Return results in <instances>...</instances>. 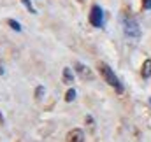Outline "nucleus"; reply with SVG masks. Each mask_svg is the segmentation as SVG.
Returning a JSON list of instances; mask_svg holds the SVG:
<instances>
[{
  "label": "nucleus",
  "mask_w": 151,
  "mask_h": 142,
  "mask_svg": "<svg viewBox=\"0 0 151 142\" xmlns=\"http://www.w3.org/2000/svg\"><path fill=\"white\" fill-rule=\"evenodd\" d=\"M76 72H77L83 79H91V72H90V69H88L86 65H83V63H76Z\"/></svg>",
  "instance_id": "nucleus-5"
},
{
  "label": "nucleus",
  "mask_w": 151,
  "mask_h": 142,
  "mask_svg": "<svg viewBox=\"0 0 151 142\" xmlns=\"http://www.w3.org/2000/svg\"><path fill=\"white\" fill-rule=\"evenodd\" d=\"M144 9H151V0H144Z\"/></svg>",
  "instance_id": "nucleus-11"
},
{
  "label": "nucleus",
  "mask_w": 151,
  "mask_h": 142,
  "mask_svg": "<svg viewBox=\"0 0 151 142\" xmlns=\"http://www.w3.org/2000/svg\"><path fill=\"white\" fill-rule=\"evenodd\" d=\"M67 142H84V132L81 128L70 130L69 135H67Z\"/></svg>",
  "instance_id": "nucleus-4"
},
{
  "label": "nucleus",
  "mask_w": 151,
  "mask_h": 142,
  "mask_svg": "<svg viewBox=\"0 0 151 142\" xmlns=\"http://www.w3.org/2000/svg\"><path fill=\"white\" fill-rule=\"evenodd\" d=\"M99 70H100V74H102L104 81H106L109 86H113L118 93H123V91H125V88H123L121 81L118 79V75L114 74V70L107 65V63H99Z\"/></svg>",
  "instance_id": "nucleus-1"
},
{
  "label": "nucleus",
  "mask_w": 151,
  "mask_h": 142,
  "mask_svg": "<svg viewBox=\"0 0 151 142\" xmlns=\"http://www.w3.org/2000/svg\"><path fill=\"white\" fill-rule=\"evenodd\" d=\"M141 75H142L144 79L151 77V60H146V62L142 63V69H141Z\"/></svg>",
  "instance_id": "nucleus-6"
},
{
  "label": "nucleus",
  "mask_w": 151,
  "mask_h": 142,
  "mask_svg": "<svg viewBox=\"0 0 151 142\" xmlns=\"http://www.w3.org/2000/svg\"><path fill=\"white\" fill-rule=\"evenodd\" d=\"M7 23H9V27H11L12 30H16V32H19V30H21V27H19V25H18V23H16L14 19H9Z\"/></svg>",
  "instance_id": "nucleus-10"
},
{
  "label": "nucleus",
  "mask_w": 151,
  "mask_h": 142,
  "mask_svg": "<svg viewBox=\"0 0 151 142\" xmlns=\"http://www.w3.org/2000/svg\"><path fill=\"white\" fill-rule=\"evenodd\" d=\"M76 95H77V93H76V90L70 88V90L67 91V95H65V100H67V102H72V100L76 98Z\"/></svg>",
  "instance_id": "nucleus-8"
},
{
  "label": "nucleus",
  "mask_w": 151,
  "mask_h": 142,
  "mask_svg": "<svg viewBox=\"0 0 151 142\" xmlns=\"http://www.w3.org/2000/svg\"><path fill=\"white\" fill-rule=\"evenodd\" d=\"M63 81H65V82H69V84L74 81V75H72L70 69H63Z\"/></svg>",
  "instance_id": "nucleus-7"
},
{
  "label": "nucleus",
  "mask_w": 151,
  "mask_h": 142,
  "mask_svg": "<svg viewBox=\"0 0 151 142\" xmlns=\"http://www.w3.org/2000/svg\"><path fill=\"white\" fill-rule=\"evenodd\" d=\"M21 2H23V5L27 7V11H28V12H35V9H34V5H32V2H30V0H21Z\"/></svg>",
  "instance_id": "nucleus-9"
},
{
  "label": "nucleus",
  "mask_w": 151,
  "mask_h": 142,
  "mask_svg": "<svg viewBox=\"0 0 151 142\" xmlns=\"http://www.w3.org/2000/svg\"><path fill=\"white\" fill-rule=\"evenodd\" d=\"M123 30H125V35L130 37V39H139L141 37V27L134 18H125L123 19Z\"/></svg>",
  "instance_id": "nucleus-2"
},
{
  "label": "nucleus",
  "mask_w": 151,
  "mask_h": 142,
  "mask_svg": "<svg viewBox=\"0 0 151 142\" xmlns=\"http://www.w3.org/2000/svg\"><path fill=\"white\" fill-rule=\"evenodd\" d=\"M42 91H44V90H42V86H39V88H37V97H39V98L42 97Z\"/></svg>",
  "instance_id": "nucleus-12"
},
{
  "label": "nucleus",
  "mask_w": 151,
  "mask_h": 142,
  "mask_svg": "<svg viewBox=\"0 0 151 142\" xmlns=\"http://www.w3.org/2000/svg\"><path fill=\"white\" fill-rule=\"evenodd\" d=\"M90 23L93 25V27H102V23H104V12H102V9L99 7V5H93L91 7V12H90Z\"/></svg>",
  "instance_id": "nucleus-3"
}]
</instances>
